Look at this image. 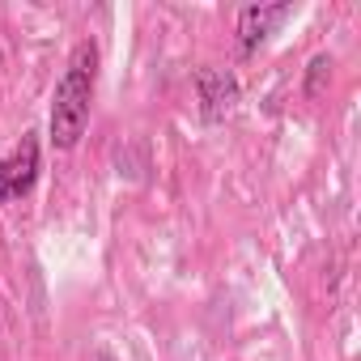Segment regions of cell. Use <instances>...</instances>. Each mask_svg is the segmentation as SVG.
I'll list each match as a JSON object with an SVG mask.
<instances>
[{
    "mask_svg": "<svg viewBox=\"0 0 361 361\" xmlns=\"http://www.w3.org/2000/svg\"><path fill=\"white\" fill-rule=\"evenodd\" d=\"M94 81H98V47L94 43H77L68 56V68L56 85L51 98V115H47V132L56 149H73L90 123V106H94Z\"/></svg>",
    "mask_w": 361,
    "mask_h": 361,
    "instance_id": "6da1fadb",
    "label": "cell"
},
{
    "mask_svg": "<svg viewBox=\"0 0 361 361\" xmlns=\"http://www.w3.org/2000/svg\"><path fill=\"white\" fill-rule=\"evenodd\" d=\"M35 178H39V140L26 132L9 157H0V204L22 200L35 188Z\"/></svg>",
    "mask_w": 361,
    "mask_h": 361,
    "instance_id": "7a4b0ae2",
    "label": "cell"
},
{
    "mask_svg": "<svg viewBox=\"0 0 361 361\" xmlns=\"http://www.w3.org/2000/svg\"><path fill=\"white\" fill-rule=\"evenodd\" d=\"M196 94H200V115H204L209 123L226 119V115L238 106V81H234V73H226V68H200V73H196Z\"/></svg>",
    "mask_w": 361,
    "mask_h": 361,
    "instance_id": "3957f363",
    "label": "cell"
},
{
    "mask_svg": "<svg viewBox=\"0 0 361 361\" xmlns=\"http://www.w3.org/2000/svg\"><path fill=\"white\" fill-rule=\"evenodd\" d=\"M293 18V5H247L243 13H238V47H243V56H251L268 35H276V26L281 22H289Z\"/></svg>",
    "mask_w": 361,
    "mask_h": 361,
    "instance_id": "277c9868",
    "label": "cell"
},
{
    "mask_svg": "<svg viewBox=\"0 0 361 361\" xmlns=\"http://www.w3.org/2000/svg\"><path fill=\"white\" fill-rule=\"evenodd\" d=\"M327 73H331V56H314V60H310V77H306V94H310V98L323 90V77H327Z\"/></svg>",
    "mask_w": 361,
    "mask_h": 361,
    "instance_id": "5b68a950",
    "label": "cell"
},
{
    "mask_svg": "<svg viewBox=\"0 0 361 361\" xmlns=\"http://www.w3.org/2000/svg\"><path fill=\"white\" fill-rule=\"evenodd\" d=\"M98 361H115V357H111V353H98Z\"/></svg>",
    "mask_w": 361,
    "mask_h": 361,
    "instance_id": "8992f818",
    "label": "cell"
}]
</instances>
